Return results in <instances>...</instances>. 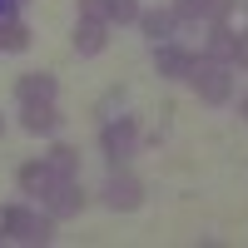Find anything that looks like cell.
I'll return each mask as SVG.
<instances>
[{
  "mask_svg": "<svg viewBox=\"0 0 248 248\" xmlns=\"http://www.w3.org/2000/svg\"><path fill=\"white\" fill-rule=\"evenodd\" d=\"M0 129H5V119H0Z\"/></svg>",
  "mask_w": 248,
  "mask_h": 248,
  "instance_id": "44dd1931",
  "label": "cell"
},
{
  "mask_svg": "<svg viewBox=\"0 0 248 248\" xmlns=\"http://www.w3.org/2000/svg\"><path fill=\"white\" fill-rule=\"evenodd\" d=\"M134 139H139V124L134 119H114V124H105V134H99V149H105L109 164H124L134 154Z\"/></svg>",
  "mask_w": 248,
  "mask_h": 248,
  "instance_id": "277c9868",
  "label": "cell"
},
{
  "mask_svg": "<svg viewBox=\"0 0 248 248\" xmlns=\"http://www.w3.org/2000/svg\"><path fill=\"white\" fill-rule=\"evenodd\" d=\"M79 15H94V20H105V0H79Z\"/></svg>",
  "mask_w": 248,
  "mask_h": 248,
  "instance_id": "e0dca14e",
  "label": "cell"
},
{
  "mask_svg": "<svg viewBox=\"0 0 248 248\" xmlns=\"http://www.w3.org/2000/svg\"><path fill=\"white\" fill-rule=\"evenodd\" d=\"M154 65H159L164 79H184V75H189V65H194V55H189V50H179V45H159Z\"/></svg>",
  "mask_w": 248,
  "mask_h": 248,
  "instance_id": "30bf717a",
  "label": "cell"
},
{
  "mask_svg": "<svg viewBox=\"0 0 248 248\" xmlns=\"http://www.w3.org/2000/svg\"><path fill=\"white\" fill-rule=\"evenodd\" d=\"M5 5H10V0H0V10H5Z\"/></svg>",
  "mask_w": 248,
  "mask_h": 248,
  "instance_id": "ffe728a7",
  "label": "cell"
},
{
  "mask_svg": "<svg viewBox=\"0 0 248 248\" xmlns=\"http://www.w3.org/2000/svg\"><path fill=\"white\" fill-rule=\"evenodd\" d=\"M45 203H50V214H55V218L79 214V209H85V189H79V179H55V189L45 194Z\"/></svg>",
  "mask_w": 248,
  "mask_h": 248,
  "instance_id": "5b68a950",
  "label": "cell"
},
{
  "mask_svg": "<svg viewBox=\"0 0 248 248\" xmlns=\"http://www.w3.org/2000/svg\"><path fill=\"white\" fill-rule=\"evenodd\" d=\"M194 85V94L203 99V105H223V99L233 94V75H229V65L223 60H214V55H203V60H194L189 65V75H184Z\"/></svg>",
  "mask_w": 248,
  "mask_h": 248,
  "instance_id": "6da1fadb",
  "label": "cell"
},
{
  "mask_svg": "<svg viewBox=\"0 0 248 248\" xmlns=\"http://www.w3.org/2000/svg\"><path fill=\"white\" fill-rule=\"evenodd\" d=\"M15 94H20V105H30V99H55V75H20Z\"/></svg>",
  "mask_w": 248,
  "mask_h": 248,
  "instance_id": "8fae6325",
  "label": "cell"
},
{
  "mask_svg": "<svg viewBox=\"0 0 248 248\" xmlns=\"http://www.w3.org/2000/svg\"><path fill=\"white\" fill-rule=\"evenodd\" d=\"M139 25H144L149 40H164V35L179 25V15H174V10H139Z\"/></svg>",
  "mask_w": 248,
  "mask_h": 248,
  "instance_id": "5bb4252c",
  "label": "cell"
},
{
  "mask_svg": "<svg viewBox=\"0 0 248 248\" xmlns=\"http://www.w3.org/2000/svg\"><path fill=\"white\" fill-rule=\"evenodd\" d=\"M233 10V0H174L179 20H223Z\"/></svg>",
  "mask_w": 248,
  "mask_h": 248,
  "instance_id": "8992f818",
  "label": "cell"
},
{
  "mask_svg": "<svg viewBox=\"0 0 248 248\" xmlns=\"http://www.w3.org/2000/svg\"><path fill=\"white\" fill-rule=\"evenodd\" d=\"M25 45H30V30L20 25V20H0V50L15 55V50H25Z\"/></svg>",
  "mask_w": 248,
  "mask_h": 248,
  "instance_id": "9a60e30c",
  "label": "cell"
},
{
  "mask_svg": "<svg viewBox=\"0 0 248 248\" xmlns=\"http://www.w3.org/2000/svg\"><path fill=\"white\" fill-rule=\"evenodd\" d=\"M0 229H5L10 238H25V243H45L50 233H55V214L50 218H40V214H30V209H5L0 214Z\"/></svg>",
  "mask_w": 248,
  "mask_h": 248,
  "instance_id": "7a4b0ae2",
  "label": "cell"
},
{
  "mask_svg": "<svg viewBox=\"0 0 248 248\" xmlns=\"http://www.w3.org/2000/svg\"><path fill=\"white\" fill-rule=\"evenodd\" d=\"M20 124H25L30 134H55V124H60L55 99H30V105H25V114H20Z\"/></svg>",
  "mask_w": 248,
  "mask_h": 248,
  "instance_id": "52a82bcc",
  "label": "cell"
},
{
  "mask_svg": "<svg viewBox=\"0 0 248 248\" xmlns=\"http://www.w3.org/2000/svg\"><path fill=\"white\" fill-rule=\"evenodd\" d=\"M45 164L55 169V179H79V149H70V144H55Z\"/></svg>",
  "mask_w": 248,
  "mask_h": 248,
  "instance_id": "7c38bea8",
  "label": "cell"
},
{
  "mask_svg": "<svg viewBox=\"0 0 248 248\" xmlns=\"http://www.w3.org/2000/svg\"><path fill=\"white\" fill-rule=\"evenodd\" d=\"M139 20V0H105V25H129Z\"/></svg>",
  "mask_w": 248,
  "mask_h": 248,
  "instance_id": "2e32d148",
  "label": "cell"
},
{
  "mask_svg": "<svg viewBox=\"0 0 248 248\" xmlns=\"http://www.w3.org/2000/svg\"><path fill=\"white\" fill-rule=\"evenodd\" d=\"M105 20H94V15H85V20H79V25H75V50L79 55H99V50H105Z\"/></svg>",
  "mask_w": 248,
  "mask_h": 248,
  "instance_id": "9c48e42d",
  "label": "cell"
},
{
  "mask_svg": "<svg viewBox=\"0 0 248 248\" xmlns=\"http://www.w3.org/2000/svg\"><path fill=\"white\" fill-rule=\"evenodd\" d=\"M105 203H109L114 214L139 209V203H144V184H139L134 174H124L119 164H114V174H109V184H105Z\"/></svg>",
  "mask_w": 248,
  "mask_h": 248,
  "instance_id": "3957f363",
  "label": "cell"
},
{
  "mask_svg": "<svg viewBox=\"0 0 248 248\" xmlns=\"http://www.w3.org/2000/svg\"><path fill=\"white\" fill-rule=\"evenodd\" d=\"M238 114H243V119H248V94H243V105H238Z\"/></svg>",
  "mask_w": 248,
  "mask_h": 248,
  "instance_id": "d6986e66",
  "label": "cell"
},
{
  "mask_svg": "<svg viewBox=\"0 0 248 248\" xmlns=\"http://www.w3.org/2000/svg\"><path fill=\"white\" fill-rule=\"evenodd\" d=\"M20 189H25V194H40V199H45L50 189H55V169H50V164L45 159H35V164H20Z\"/></svg>",
  "mask_w": 248,
  "mask_h": 248,
  "instance_id": "ba28073f",
  "label": "cell"
},
{
  "mask_svg": "<svg viewBox=\"0 0 248 248\" xmlns=\"http://www.w3.org/2000/svg\"><path fill=\"white\" fill-rule=\"evenodd\" d=\"M233 50H238V35L223 25V20H214V30H209V55L229 65V60H233Z\"/></svg>",
  "mask_w": 248,
  "mask_h": 248,
  "instance_id": "4fadbf2b",
  "label": "cell"
},
{
  "mask_svg": "<svg viewBox=\"0 0 248 248\" xmlns=\"http://www.w3.org/2000/svg\"><path fill=\"white\" fill-rule=\"evenodd\" d=\"M233 65L248 70V35H238V50H233Z\"/></svg>",
  "mask_w": 248,
  "mask_h": 248,
  "instance_id": "ac0fdd59",
  "label": "cell"
}]
</instances>
